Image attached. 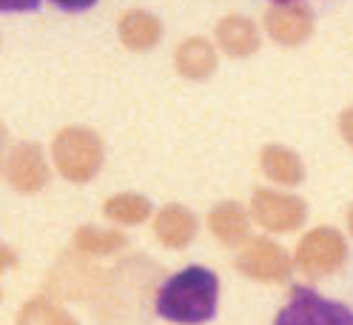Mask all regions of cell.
<instances>
[{"instance_id": "cell-1", "label": "cell", "mask_w": 353, "mask_h": 325, "mask_svg": "<svg viewBox=\"0 0 353 325\" xmlns=\"http://www.w3.org/2000/svg\"><path fill=\"white\" fill-rule=\"evenodd\" d=\"M219 302V279L211 268L188 266L171 274L157 291L154 308L168 322L200 325L216 314Z\"/></svg>"}, {"instance_id": "cell-2", "label": "cell", "mask_w": 353, "mask_h": 325, "mask_svg": "<svg viewBox=\"0 0 353 325\" xmlns=\"http://www.w3.org/2000/svg\"><path fill=\"white\" fill-rule=\"evenodd\" d=\"M54 163L65 180L85 183L103 166V143L88 128H63L54 137Z\"/></svg>"}, {"instance_id": "cell-3", "label": "cell", "mask_w": 353, "mask_h": 325, "mask_svg": "<svg viewBox=\"0 0 353 325\" xmlns=\"http://www.w3.org/2000/svg\"><path fill=\"white\" fill-rule=\"evenodd\" d=\"M274 325H353V311L342 302L316 294L314 288L296 286Z\"/></svg>"}, {"instance_id": "cell-4", "label": "cell", "mask_w": 353, "mask_h": 325, "mask_svg": "<svg viewBox=\"0 0 353 325\" xmlns=\"http://www.w3.org/2000/svg\"><path fill=\"white\" fill-rule=\"evenodd\" d=\"M347 259V243L345 237L330 228V226H319L311 228L302 243L296 246V268L307 277H327L336 274Z\"/></svg>"}, {"instance_id": "cell-5", "label": "cell", "mask_w": 353, "mask_h": 325, "mask_svg": "<svg viewBox=\"0 0 353 325\" xmlns=\"http://www.w3.org/2000/svg\"><path fill=\"white\" fill-rule=\"evenodd\" d=\"M251 217L271 234H288L305 226L307 206L296 194H285L276 188H256L251 197Z\"/></svg>"}, {"instance_id": "cell-6", "label": "cell", "mask_w": 353, "mask_h": 325, "mask_svg": "<svg viewBox=\"0 0 353 325\" xmlns=\"http://www.w3.org/2000/svg\"><path fill=\"white\" fill-rule=\"evenodd\" d=\"M236 268L259 283H282L294 271L288 251L268 237H248L236 254Z\"/></svg>"}, {"instance_id": "cell-7", "label": "cell", "mask_w": 353, "mask_h": 325, "mask_svg": "<svg viewBox=\"0 0 353 325\" xmlns=\"http://www.w3.org/2000/svg\"><path fill=\"white\" fill-rule=\"evenodd\" d=\"M265 29L282 46H302L314 35V12L299 0L274 3L265 12Z\"/></svg>"}, {"instance_id": "cell-8", "label": "cell", "mask_w": 353, "mask_h": 325, "mask_svg": "<svg viewBox=\"0 0 353 325\" xmlns=\"http://www.w3.org/2000/svg\"><path fill=\"white\" fill-rule=\"evenodd\" d=\"M196 231H200V220H196V214L185 206H163L154 217V234H157V240L168 248H185L194 243Z\"/></svg>"}, {"instance_id": "cell-9", "label": "cell", "mask_w": 353, "mask_h": 325, "mask_svg": "<svg viewBox=\"0 0 353 325\" xmlns=\"http://www.w3.org/2000/svg\"><path fill=\"white\" fill-rule=\"evenodd\" d=\"M208 228L223 246L236 248L251 237V214L248 208L236 203V200H225L216 203L208 214Z\"/></svg>"}, {"instance_id": "cell-10", "label": "cell", "mask_w": 353, "mask_h": 325, "mask_svg": "<svg viewBox=\"0 0 353 325\" xmlns=\"http://www.w3.org/2000/svg\"><path fill=\"white\" fill-rule=\"evenodd\" d=\"M216 43L228 57H248L259 52V29L242 14H228L216 23Z\"/></svg>"}, {"instance_id": "cell-11", "label": "cell", "mask_w": 353, "mask_h": 325, "mask_svg": "<svg viewBox=\"0 0 353 325\" xmlns=\"http://www.w3.org/2000/svg\"><path fill=\"white\" fill-rule=\"evenodd\" d=\"M259 168H262V175L268 177L271 183H276V186H299L305 180L302 157L296 155L294 148L279 146V143H271V146L262 148Z\"/></svg>"}, {"instance_id": "cell-12", "label": "cell", "mask_w": 353, "mask_h": 325, "mask_svg": "<svg viewBox=\"0 0 353 325\" xmlns=\"http://www.w3.org/2000/svg\"><path fill=\"white\" fill-rule=\"evenodd\" d=\"M123 46H128L131 52H148L160 43L163 37V23L151 12L145 9H128L120 23H117Z\"/></svg>"}, {"instance_id": "cell-13", "label": "cell", "mask_w": 353, "mask_h": 325, "mask_svg": "<svg viewBox=\"0 0 353 325\" xmlns=\"http://www.w3.org/2000/svg\"><path fill=\"white\" fill-rule=\"evenodd\" d=\"M174 66L188 80H205L216 72V49L205 37H188L176 46Z\"/></svg>"}, {"instance_id": "cell-14", "label": "cell", "mask_w": 353, "mask_h": 325, "mask_svg": "<svg viewBox=\"0 0 353 325\" xmlns=\"http://www.w3.org/2000/svg\"><path fill=\"white\" fill-rule=\"evenodd\" d=\"M9 177L20 191H37L49 180V168L40 157L37 146H17L9 160Z\"/></svg>"}, {"instance_id": "cell-15", "label": "cell", "mask_w": 353, "mask_h": 325, "mask_svg": "<svg viewBox=\"0 0 353 325\" xmlns=\"http://www.w3.org/2000/svg\"><path fill=\"white\" fill-rule=\"evenodd\" d=\"M105 217L123 226H137L151 217V203L140 194H117L105 203Z\"/></svg>"}, {"instance_id": "cell-16", "label": "cell", "mask_w": 353, "mask_h": 325, "mask_svg": "<svg viewBox=\"0 0 353 325\" xmlns=\"http://www.w3.org/2000/svg\"><path fill=\"white\" fill-rule=\"evenodd\" d=\"M74 243H77V248H83L88 254H112V251L125 246V237L120 231H105V228L85 226V228L77 231Z\"/></svg>"}, {"instance_id": "cell-17", "label": "cell", "mask_w": 353, "mask_h": 325, "mask_svg": "<svg viewBox=\"0 0 353 325\" xmlns=\"http://www.w3.org/2000/svg\"><path fill=\"white\" fill-rule=\"evenodd\" d=\"M20 325H74V319L49 299H32L20 314Z\"/></svg>"}, {"instance_id": "cell-18", "label": "cell", "mask_w": 353, "mask_h": 325, "mask_svg": "<svg viewBox=\"0 0 353 325\" xmlns=\"http://www.w3.org/2000/svg\"><path fill=\"white\" fill-rule=\"evenodd\" d=\"M40 0H0V14L3 12H34Z\"/></svg>"}, {"instance_id": "cell-19", "label": "cell", "mask_w": 353, "mask_h": 325, "mask_svg": "<svg viewBox=\"0 0 353 325\" xmlns=\"http://www.w3.org/2000/svg\"><path fill=\"white\" fill-rule=\"evenodd\" d=\"M339 135H342V140L353 148V106L345 108V112L339 115Z\"/></svg>"}, {"instance_id": "cell-20", "label": "cell", "mask_w": 353, "mask_h": 325, "mask_svg": "<svg viewBox=\"0 0 353 325\" xmlns=\"http://www.w3.org/2000/svg\"><path fill=\"white\" fill-rule=\"evenodd\" d=\"M52 3L63 12H85V9H92L97 0H52Z\"/></svg>"}, {"instance_id": "cell-21", "label": "cell", "mask_w": 353, "mask_h": 325, "mask_svg": "<svg viewBox=\"0 0 353 325\" xmlns=\"http://www.w3.org/2000/svg\"><path fill=\"white\" fill-rule=\"evenodd\" d=\"M347 228H350V234H353V206L347 208Z\"/></svg>"}, {"instance_id": "cell-22", "label": "cell", "mask_w": 353, "mask_h": 325, "mask_svg": "<svg viewBox=\"0 0 353 325\" xmlns=\"http://www.w3.org/2000/svg\"><path fill=\"white\" fill-rule=\"evenodd\" d=\"M0 254H6V248L3 246H0ZM9 266V259H0V268H6Z\"/></svg>"}, {"instance_id": "cell-23", "label": "cell", "mask_w": 353, "mask_h": 325, "mask_svg": "<svg viewBox=\"0 0 353 325\" xmlns=\"http://www.w3.org/2000/svg\"><path fill=\"white\" fill-rule=\"evenodd\" d=\"M0 151H3V128H0Z\"/></svg>"}, {"instance_id": "cell-24", "label": "cell", "mask_w": 353, "mask_h": 325, "mask_svg": "<svg viewBox=\"0 0 353 325\" xmlns=\"http://www.w3.org/2000/svg\"><path fill=\"white\" fill-rule=\"evenodd\" d=\"M274 3H285V0H274Z\"/></svg>"}]
</instances>
